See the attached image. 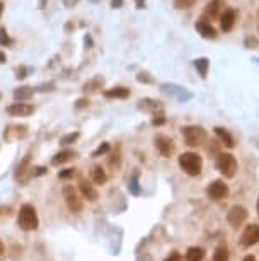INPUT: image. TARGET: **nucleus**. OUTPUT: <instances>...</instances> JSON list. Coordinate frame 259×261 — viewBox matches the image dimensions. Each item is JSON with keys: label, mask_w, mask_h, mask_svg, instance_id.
Returning <instances> with one entry per match:
<instances>
[{"label": "nucleus", "mask_w": 259, "mask_h": 261, "mask_svg": "<svg viewBox=\"0 0 259 261\" xmlns=\"http://www.w3.org/2000/svg\"><path fill=\"white\" fill-rule=\"evenodd\" d=\"M78 136H80V132H72V134H66L60 138V144L65 145V147H68V145L75 144L78 140Z\"/></svg>", "instance_id": "bb28decb"}, {"label": "nucleus", "mask_w": 259, "mask_h": 261, "mask_svg": "<svg viewBox=\"0 0 259 261\" xmlns=\"http://www.w3.org/2000/svg\"><path fill=\"white\" fill-rule=\"evenodd\" d=\"M154 116H156V118L152 120V125L154 126H160V125H164V123H166V118H164V114H162V113L154 114Z\"/></svg>", "instance_id": "4c0bfd02"}, {"label": "nucleus", "mask_w": 259, "mask_h": 261, "mask_svg": "<svg viewBox=\"0 0 259 261\" xmlns=\"http://www.w3.org/2000/svg\"><path fill=\"white\" fill-rule=\"evenodd\" d=\"M196 4V0H174V7L178 10H186V9H191Z\"/></svg>", "instance_id": "cd10ccee"}, {"label": "nucleus", "mask_w": 259, "mask_h": 261, "mask_svg": "<svg viewBox=\"0 0 259 261\" xmlns=\"http://www.w3.org/2000/svg\"><path fill=\"white\" fill-rule=\"evenodd\" d=\"M194 67H196V70H198L200 76H202L203 78H206L208 68H210V62H208V58H198V60H194Z\"/></svg>", "instance_id": "393cba45"}, {"label": "nucleus", "mask_w": 259, "mask_h": 261, "mask_svg": "<svg viewBox=\"0 0 259 261\" xmlns=\"http://www.w3.org/2000/svg\"><path fill=\"white\" fill-rule=\"evenodd\" d=\"M104 98L106 99H126V98H130V89H126V87H123V86L111 87V89L104 90Z\"/></svg>", "instance_id": "aec40b11"}, {"label": "nucleus", "mask_w": 259, "mask_h": 261, "mask_svg": "<svg viewBox=\"0 0 259 261\" xmlns=\"http://www.w3.org/2000/svg\"><path fill=\"white\" fill-rule=\"evenodd\" d=\"M86 44H87V46H90V44H92V40H90V36H86Z\"/></svg>", "instance_id": "8fccbe9b"}, {"label": "nucleus", "mask_w": 259, "mask_h": 261, "mask_svg": "<svg viewBox=\"0 0 259 261\" xmlns=\"http://www.w3.org/2000/svg\"><path fill=\"white\" fill-rule=\"evenodd\" d=\"M64 198H65V203H66V206H68L70 212H74V214L82 212V208H84L82 198L78 196V193L75 192V188L72 184H66L64 188Z\"/></svg>", "instance_id": "39448f33"}, {"label": "nucleus", "mask_w": 259, "mask_h": 261, "mask_svg": "<svg viewBox=\"0 0 259 261\" xmlns=\"http://www.w3.org/2000/svg\"><path fill=\"white\" fill-rule=\"evenodd\" d=\"M259 242V226L258 224H250L244 229L240 236V244L244 248H250L254 246V244Z\"/></svg>", "instance_id": "9b49d317"}, {"label": "nucleus", "mask_w": 259, "mask_h": 261, "mask_svg": "<svg viewBox=\"0 0 259 261\" xmlns=\"http://www.w3.org/2000/svg\"><path fill=\"white\" fill-rule=\"evenodd\" d=\"M14 43L6 28H0V46H10Z\"/></svg>", "instance_id": "c85d7f7f"}, {"label": "nucleus", "mask_w": 259, "mask_h": 261, "mask_svg": "<svg viewBox=\"0 0 259 261\" xmlns=\"http://www.w3.org/2000/svg\"><path fill=\"white\" fill-rule=\"evenodd\" d=\"M4 252H6V246H4V242L0 241V256H2Z\"/></svg>", "instance_id": "09e8293b"}, {"label": "nucleus", "mask_w": 259, "mask_h": 261, "mask_svg": "<svg viewBox=\"0 0 259 261\" xmlns=\"http://www.w3.org/2000/svg\"><path fill=\"white\" fill-rule=\"evenodd\" d=\"M225 7V0H210L204 7V18L216 19L222 16V10Z\"/></svg>", "instance_id": "f8f14e48"}, {"label": "nucleus", "mask_w": 259, "mask_h": 261, "mask_svg": "<svg viewBox=\"0 0 259 261\" xmlns=\"http://www.w3.org/2000/svg\"><path fill=\"white\" fill-rule=\"evenodd\" d=\"M236 19H237V12L234 9H225L220 16V28H222L224 32H228L230 29L234 28L236 24Z\"/></svg>", "instance_id": "4468645a"}, {"label": "nucleus", "mask_w": 259, "mask_h": 261, "mask_svg": "<svg viewBox=\"0 0 259 261\" xmlns=\"http://www.w3.org/2000/svg\"><path fill=\"white\" fill-rule=\"evenodd\" d=\"M258 214H259V200H258Z\"/></svg>", "instance_id": "864d4df0"}, {"label": "nucleus", "mask_w": 259, "mask_h": 261, "mask_svg": "<svg viewBox=\"0 0 259 261\" xmlns=\"http://www.w3.org/2000/svg\"><path fill=\"white\" fill-rule=\"evenodd\" d=\"M182 136H184V142L190 147H200L206 142V132L198 125H190L182 128Z\"/></svg>", "instance_id": "7ed1b4c3"}, {"label": "nucleus", "mask_w": 259, "mask_h": 261, "mask_svg": "<svg viewBox=\"0 0 259 261\" xmlns=\"http://www.w3.org/2000/svg\"><path fill=\"white\" fill-rule=\"evenodd\" d=\"M258 19H259V14H258ZM258 29H259V20H258Z\"/></svg>", "instance_id": "603ef678"}, {"label": "nucleus", "mask_w": 259, "mask_h": 261, "mask_svg": "<svg viewBox=\"0 0 259 261\" xmlns=\"http://www.w3.org/2000/svg\"><path fill=\"white\" fill-rule=\"evenodd\" d=\"M28 135V126L26 125H12V126H7L6 132H4V138L7 142L10 140H19V138H24Z\"/></svg>", "instance_id": "ddd939ff"}, {"label": "nucleus", "mask_w": 259, "mask_h": 261, "mask_svg": "<svg viewBox=\"0 0 259 261\" xmlns=\"http://www.w3.org/2000/svg\"><path fill=\"white\" fill-rule=\"evenodd\" d=\"M136 9H145V0H135Z\"/></svg>", "instance_id": "37998d69"}, {"label": "nucleus", "mask_w": 259, "mask_h": 261, "mask_svg": "<svg viewBox=\"0 0 259 261\" xmlns=\"http://www.w3.org/2000/svg\"><path fill=\"white\" fill-rule=\"evenodd\" d=\"M48 169L44 168V166H36V168L31 169V178H40L43 176V174H46Z\"/></svg>", "instance_id": "473e14b6"}, {"label": "nucleus", "mask_w": 259, "mask_h": 261, "mask_svg": "<svg viewBox=\"0 0 259 261\" xmlns=\"http://www.w3.org/2000/svg\"><path fill=\"white\" fill-rule=\"evenodd\" d=\"M18 226L26 232L36 230L40 227V218H38V212L34 206L29 205V203L20 206L18 215Z\"/></svg>", "instance_id": "f257e3e1"}, {"label": "nucleus", "mask_w": 259, "mask_h": 261, "mask_svg": "<svg viewBox=\"0 0 259 261\" xmlns=\"http://www.w3.org/2000/svg\"><path fill=\"white\" fill-rule=\"evenodd\" d=\"M90 180H92L94 184H99V186L106 184L108 174H106V171L102 169V166H94L92 171H90Z\"/></svg>", "instance_id": "4be33fe9"}, {"label": "nucleus", "mask_w": 259, "mask_h": 261, "mask_svg": "<svg viewBox=\"0 0 259 261\" xmlns=\"http://www.w3.org/2000/svg\"><path fill=\"white\" fill-rule=\"evenodd\" d=\"M120 164H121V150H120V147H118L114 150V154L110 157V168L116 169V168H120Z\"/></svg>", "instance_id": "c756f323"}, {"label": "nucleus", "mask_w": 259, "mask_h": 261, "mask_svg": "<svg viewBox=\"0 0 259 261\" xmlns=\"http://www.w3.org/2000/svg\"><path fill=\"white\" fill-rule=\"evenodd\" d=\"M246 44H248V46H250V44H258V40L256 38H248L246 40Z\"/></svg>", "instance_id": "a18cd8bd"}, {"label": "nucleus", "mask_w": 259, "mask_h": 261, "mask_svg": "<svg viewBox=\"0 0 259 261\" xmlns=\"http://www.w3.org/2000/svg\"><path fill=\"white\" fill-rule=\"evenodd\" d=\"M179 166L188 176H200L203 169V160L194 152H184V154L179 156Z\"/></svg>", "instance_id": "f03ea898"}, {"label": "nucleus", "mask_w": 259, "mask_h": 261, "mask_svg": "<svg viewBox=\"0 0 259 261\" xmlns=\"http://www.w3.org/2000/svg\"><path fill=\"white\" fill-rule=\"evenodd\" d=\"M242 261H256V258H254L252 254H249V256H246V258L242 260Z\"/></svg>", "instance_id": "de8ad7c7"}, {"label": "nucleus", "mask_w": 259, "mask_h": 261, "mask_svg": "<svg viewBox=\"0 0 259 261\" xmlns=\"http://www.w3.org/2000/svg\"><path fill=\"white\" fill-rule=\"evenodd\" d=\"M55 82H44V84H40L38 87H34L36 92H53L55 90Z\"/></svg>", "instance_id": "7c9ffc66"}, {"label": "nucleus", "mask_w": 259, "mask_h": 261, "mask_svg": "<svg viewBox=\"0 0 259 261\" xmlns=\"http://www.w3.org/2000/svg\"><path fill=\"white\" fill-rule=\"evenodd\" d=\"M216 169L225 178H234L237 172V159L232 154H228V152L218 154V157H216Z\"/></svg>", "instance_id": "20e7f679"}, {"label": "nucleus", "mask_w": 259, "mask_h": 261, "mask_svg": "<svg viewBox=\"0 0 259 261\" xmlns=\"http://www.w3.org/2000/svg\"><path fill=\"white\" fill-rule=\"evenodd\" d=\"M78 188H80V193H82V196L86 198V200H89V202H96L99 198V193H98V190L94 188V184H90L89 181H86V180H80V183H78Z\"/></svg>", "instance_id": "f3484780"}, {"label": "nucleus", "mask_w": 259, "mask_h": 261, "mask_svg": "<svg viewBox=\"0 0 259 261\" xmlns=\"http://www.w3.org/2000/svg\"><path fill=\"white\" fill-rule=\"evenodd\" d=\"M206 194H208V198H210V200H215V202L224 200V198L228 196V186L225 184V181L216 180V181H213V183L208 184Z\"/></svg>", "instance_id": "0eeeda50"}, {"label": "nucleus", "mask_w": 259, "mask_h": 261, "mask_svg": "<svg viewBox=\"0 0 259 261\" xmlns=\"http://www.w3.org/2000/svg\"><path fill=\"white\" fill-rule=\"evenodd\" d=\"M230 256H228V250L227 246H218L213 252V261H228Z\"/></svg>", "instance_id": "a878e982"}, {"label": "nucleus", "mask_w": 259, "mask_h": 261, "mask_svg": "<svg viewBox=\"0 0 259 261\" xmlns=\"http://www.w3.org/2000/svg\"><path fill=\"white\" fill-rule=\"evenodd\" d=\"M31 152H28L26 156L22 157V160L18 164L14 172V178L18 183H26L28 180H31Z\"/></svg>", "instance_id": "423d86ee"}, {"label": "nucleus", "mask_w": 259, "mask_h": 261, "mask_svg": "<svg viewBox=\"0 0 259 261\" xmlns=\"http://www.w3.org/2000/svg\"><path fill=\"white\" fill-rule=\"evenodd\" d=\"M102 87H104V78L101 76H96L92 78H89V80L82 86V92L84 94H96V92H99Z\"/></svg>", "instance_id": "dca6fc26"}, {"label": "nucleus", "mask_w": 259, "mask_h": 261, "mask_svg": "<svg viewBox=\"0 0 259 261\" xmlns=\"http://www.w3.org/2000/svg\"><path fill=\"white\" fill-rule=\"evenodd\" d=\"M248 218V210L242 205H234L230 210L227 212V222L230 224L234 229H239L242 224Z\"/></svg>", "instance_id": "1a4fd4ad"}, {"label": "nucleus", "mask_w": 259, "mask_h": 261, "mask_svg": "<svg viewBox=\"0 0 259 261\" xmlns=\"http://www.w3.org/2000/svg\"><path fill=\"white\" fill-rule=\"evenodd\" d=\"M6 113L9 116H14V118H26V116H31L34 113V106L29 104V102H12L10 106H7Z\"/></svg>", "instance_id": "6e6552de"}, {"label": "nucleus", "mask_w": 259, "mask_h": 261, "mask_svg": "<svg viewBox=\"0 0 259 261\" xmlns=\"http://www.w3.org/2000/svg\"><path fill=\"white\" fill-rule=\"evenodd\" d=\"M123 2H124V0H111V7H112V9H121Z\"/></svg>", "instance_id": "79ce46f5"}, {"label": "nucleus", "mask_w": 259, "mask_h": 261, "mask_svg": "<svg viewBox=\"0 0 259 261\" xmlns=\"http://www.w3.org/2000/svg\"><path fill=\"white\" fill-rule=\"evenodd\" d=\"M110 148H111L110 144H108V142H102V144L99 145V147L92 152V157H101V156H104V154H108V152H110Z\"/></svg>", "instance_id": "2f4dec72"}, {"label": "nucleus", "mask_w": 259, "mask_h": 261, "mask_svg": "<svg viewBox=\"0 0 259 261\" xmlns=\"http://www.w3.org/2000/svg\"><path fill=\"white\" fill-rule=\"evenodd\" d=\"M215 134H216V136H218L220 140H222V144L224 145H227V147H234V145H236V140H234V136L228 134L227 130H225V128H222V126H216L215 128Z\"/></svg>", "instance_id": "5701e85b"}, {"label": "nucleus", "mask_w": 259, "mask_h": 261, "mask_svg": "<svg viewBox=\"0 0 259 261\" xmlns=\"http://www.w3.org/2000/svg\"><path fill=\"white\" fill-rule=\"evenodd\" d=\"M4 7H6L4 6V2H0V16H2V12H4Z\"/></svg>", "instance_id": "3c124183"}, {"label": "nucleus", "mask_w": 259, "mask_h": 261, "mask_svg": "<svg viewBox=\"0 0 259 261\" xmlns=\"http://www.w3.org/2000/svg\"><path fill=\"white\" fill-rule=\"evenodd\" d=\"M75 176V169H62L60 172H58V178L60 180H70V178Z\"/></svg>", "instance_id": "72a5a7b5"}, {"label": "nucleus", "mask_w": 259, "mask_h": 261, "mask_svg": "<svg viewBox=\"0 0 259 261\" xmlns=\"http://www.w3.org/2000/svg\"><path fill=\"white\" fill-rule=\"evenodd\" d=\"M0 214H2V208H0Z\"/></svg>", "instance_id": "5fc2aeb1"}, {"label": "nucleus", "mask_w": 259, "mask_h": 261, "mask_svg": "<svg viewBox=\"0 0 259 261\" xmlns=\"http://www.w3.org/2000/svg\"><path fill=\"white\" fill-rule=\"evenodd\" d=\"M130 192L133 194H140V188H138V181H136V176H133L130 180Z\"/></svg>", "instance_id": "c9c22d12"}, {"label": "nucleus", "mask_w": 259, "mask_h": 261, "mask_svg": "<svg viewBox=\"0 0 259 261\" xmlns=\"http://www.w3.org/2000/svg\"><path fill=\"white\" fill-rule=\"evenodd\" d=\"M74 157H77V152L72 150V148H64V150H60L58 154L53 156L52 166H55V168H60V166L70 162V160H72Z\"/></svg>", "instance_id": "2eb2a0df"}, {"label": "nucleus", "mask_w": 259, "mask_h": 261, "mask_svg": "<svg viewBox=\"0 0 259 261\" xmlns=\"http://www.w3.org/2000/svg\"><path fill=\"white\" fill-rule=\"evenodd\" d=\"M196 31H198L200 34H202L203 38H206V40H213V38H216V31H215V28H213L210 22H206V20H204V19H200L198 22H196Z\"/></svg>", "instance_id": "6ab92c4d"}, {"label": "nucleus", "mask_w": 259, "mask_h": 261, "mask_svg": "<svg viewBox=\"0 0 259 261\" xmlns=\"http://www.w3.org/2000/svg\"><path fill=\"white\" fill-rule=\"evenodd\" d=\"M46 4H48V0H40V2H38V7H40V9L43 10L44 7H46Z\"/></svg>", "instance_id": "49530a36"}, {"label": "nucleus", "mask_w": 259, "mask_h": 261, "mask_svg": "<svg viewBox=\"0 0 259 261\" xmlns=\"http://www.w3.org/2000/svg\"><path fill=\"white\" fill-rule=\"evenodd\" d=\"M31 72V68H28V67H18L16 68V78H26L28 77V74Z\"/></svg>", "instance_id": "f704fd0d"}, {"label": "nucleus", "mask_w": 259, "mask_h": 261, "mask_svg": "<svg viewBox=\"0 0 259 261\" xmlns=\"http://www.w3.org/2000/svg\"><path fill=\"white\" fill-rule=\"evenodd\" d=\"M138 108L144 111H147V113H152V114L162 113V104L158 101H154V99H140Z\"/></svg>", "instance_id": "412c9836"}, {"label": "nucleus", "mask_w": 259, "mask_h": 261, "mask_svg": "<svg viewBox=\"0 0 259 261\" xmlns=\"http://www.w3.org/2000/svg\"><path fill=\"white\" fill-rule=\"evenodd\" d=\"M154 142H156V148L160 152L162 157H170L174 152H176V144H174V140L170 138V136L157 135Z\"/></svg>", "instance_id": "9d476101"}, {"label": "nucleus", "mask_w": 259, "mask_h": 261, "mask_svg": "<svg viewBox=\"0 0 259 261\" xmlns=\"http://www.w3.org/2000/svg\"><path fill=\"white\" fill-rule=\"evenodd\" d=\"M87 106H89V99H86V98L78 99V101L75 102V110H84V108H87Z\"/></svg>", "instance_id": "ea45409f"}, {"label": "nucleus", "mask_w": 259, "mask_h": 261, "mask_svg": "<svg viewBox=\"0 0 259 261\" xmlns=\"http://www.w3.org/2000/svg\"><path fill=\"white\" fill-rule=\"evenodd\" d=\"M80 4V0H64V6L66 9H74L75 6H78Z\"/></svg>", "instance_id": "a19ab883"}, {"label": "nucleus", "mask_w": 259, "mask_h": 261, "mask_svg": "<svg viewBox=\"0 0 259 261\" xmlns=\"http://www.w3.org/2000/svg\"><path fill=\"white\" fill-rule=\"evenodd\" d=\"M204 258V250L203 248L193 246L186 251V261H203Z\"/></svg>", "instance_id": "b1692460"}, {"label": "nucleus", "mask_w": 259, "mask_h": 261, "mask_svg": "<svg viewBox=\"0 0 259 261\" xmlns=\"http://www.w3.org/2000/svg\"><path fill=\"white\" fill-rule=\"evenodd\" d=\"M34 87H29V86H20L18 89H14V92H12V96H14L16 101L19 102H26L29 101L32 96H34Z\"/></svg>", "instance_id": "a211bd4d"}, {"label": "nucleus", "mask_w": 259, "mask_h": 261, "mask_svg": "<svg viewBox=\"0 0 259 261\" xmlns=\"http://www.w3.org/2000/svg\"><path fill=\"white\" fill-rule=\"evenodd\" d=\"M164 261H184V258H182V256L179 254L178 251H174V252H170V254L167 256Z\"/></svg>", "instance_id": "58836bf2"}, {"label": "nucleus", "mask_w": 259, "mask_h": 261, "mask_svg": "<svg viewBox=\"0 0 259 261\" xmlns=\"http://www.w3.org/2000/svg\"><path fill=\"white\" fill-rule=\"evenodd\" d=\"M6 62H7V55L2 52V50H0V65H4Z\"/></svg>", "instance_id": "c03bdc74"}, {"label": "nucleus", "mask_w": 259, "mask_h": 261, "mask_svg": "<svg viewBox=\"0 0 259 261\" xmlns=\"http://www.w3.org/2000/svg\"><path fill=\"white\" fill-rule=\"evenodd\" d=\"M136 80H138V82H144V84H152L154 78H152V77H148V74H147V72H140L138 76H136Z\"/></svg>", "instance_id": "e433bc0d"}, {"label": "nucleus", "mask_w": 259, "mask_h": 261, "mask_svg": "<svg viewBox=\"0 0 259 261\" xmlns=\"http://www.w3.org/2000/svg\"><path fill=\"white\" fill-rule=\"evenodd\" d=\"M0 99H2V94H0Z\"/></svg>", "instance_id": "6e6d98bb"}]
</instances>
